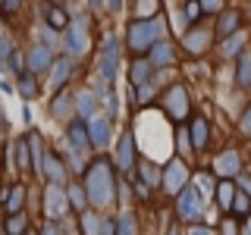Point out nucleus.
Here are the masks:
<instances>
[{
  "instance_id": "412c9836",
  "label": "nucleus",
  "mask_w": 251,
  "mask_h": 235,
  "mask_svg": "<svg viewBox=\"0 0 251 235\" xmlns=\"http://www.w3.org/2000/svg\"><path fill=\"white\" fill-rule=\"evenodd\" d=\"M66 75H69V60L53 63V82H50V88H60V85L66 82Z\"/></svg>"
},
{
  "instance_id": "de8ad7c7",
  "label": "nucleus",
  "mask_w": 251,
  "mask_h": 235,
  "mask_svg": "<svg viewBox=\"0 0 251 235\" xmlns=\"http://www.w3.org/2000/svg\"><path fill=\"white\" fill-rule=\"evenodd\" d=\"M248 216H251V213H248ZM248 235H251V219H248Z\"/></svg>"
},
{
  "instance_id": "f03ea898",
  "label": "nucleus",
  "mask_w": 251,
  "mask_h": 235,
  "mask_svg": "<svg viewBox=\"0 0 251 235\" xmlns=\"http://www.w3.org/2000/svg\"><path fill=\"white\" fill-rule=\"evenodd\" d=\"M157 41H160V22L157 19H138L129 25V47L135 53L151 50Z\"/></svg>"
},
{
  "instance_id": "423d86ee",
  "label": "nucleus",
  "mask_w": 251,
  "mask_h": 235,
  "mask_svg": "<svg viewBox=\"0 0 251 235\" xmlns=\"http://www.w3.org/2000/svg\"><path fill=\"white\" fill-rule=\"evenodd\" d=\"M100 72H104V82H113V75H116V41L113 38H107L104 57H100Z\"/></svg>"
},
{
  "instance_id": "72a5a7b5",
  "label": "nucleus",
  "mask_w": 251,
  "mask_h": 235,
  "mask_svg": "<svg viewBox=\"0 0 251 235\" xmlns=\"http://www.w3.org/2000/svg\"><path fill=\"white\" fill-rule=\"evenodd\" d=\"M232 210H235V213H248V201L245 198H235L232 201Z\"/></svg>"
},
{
  "instance_id": "c756f323",
  "label": "nucleus",
  "mask_w": 251,
  "mask_h": 235,
  "mask_svg": "<svg viewBox=\"0 0 251 235\" xmlns=\"http://www.w3.org/2000/svg\"><path fill=\"white\" fill-rule=\"evenodd\" d=\"M78 110H82L85 116H91V113H94V100L88 97V94H82V97H78Z\"/></svg>"
},
{
  "instance_id": "20e7f679",
  "label": "nucleus",
  "mask_w": 251,
  "mask_h": 235,
  "mask_svg": "<svg viewBox=\"0 0 251 235\" xmlns=\"http://www.w3.org/2000/svg\"><path fill=\"white\" fill-rule=\"evenodd\" d=\"M185 166L179 160H173L170 166H167V176H163V185H167V191L170 194H176V191H182V185H185Z\"/></svg>"
},
{
  "instance_id": "6e6552de",
  "label": "nucleus",
  "mask_w": 251,
  "mask_h": 235,
  "mask_svg": "<svg viewBox=\"0 0 251 235\" xmlns=\"http://www.w3.org/2000/svg\"><path fill=\"white\" fill-rule=\"evenodd\" d=\"M173 63V47L167 41H157L151 47V66H170Z\"/></svg>"
},
{
  "instance_id": "c03bdc74",
  "label": "nucleus",
  "mask_w": 251,
  "mask_h": 235,
  "mask_svg": "<svg viewBox=\"0 0 251 235\" xmlns=\"http://www.w3.org/2000/svg\"><path fill=\"white\" fill-rule=\"evenodd\" d=\"M44 235H60L57 229H50V226H47V229H44Z\"/></svg>"
},
{
  "instance_id": "37998d69",
  "label": "nucleus",
  "mask_w": 251,
  "mask_h": 235,
  "mask_svg": "<svg viewBox=\"0 0 251 235\" xmlns=\"http://www.w3.org/2000/svg\"><path fill=\"white\" fill-rule=\"evenodd\" d=\"M6 6H10V10H16V6H19V0H3Z\"/></svg>"
},
{
  "instance_id": "ea45409f",
  "label": "nucleus",
  "mask_w": 251,
  "mask_h": 235,
  "mask_svg": "<svg viewBox=\"0 0 251 235\" xmlns=\"http://www.w3.org/2000/svg\"><path fill=\"white\" fill-rule=\"evenodd\" d=\"M138 100H151V88H148V85H145V88H141V94H138Z\"/></svg>"
},
{
  "instance_id": "7ed1b4c3",
  "label": "nucleus",
  "mask_w": 251,
  "mask_h": 235,
  "mask_svg": "<svg viewBox=\"0 0 251 235\" xmlns=\"http://www.w3.org/2000/svg\"><path fill=\"white\" fill-rule=\"evenodd\" d=\"M179 216L182 219H198L201 216V194L195 188H182L179 194Z\"/></svg>"
},
{
  "instance_id": "c9c22d12",
  "label": "nucleus",
  "mask_w": 251,
  "mask_h": 235,
  "mask_svg": "<svg viewBox=\"0 0 251 235\" xmlns=\"http://www.w3.org/2000/svg\"><path fill=\"white\" fill-rule=\"evenodd\" d=\"M73 204H75V207H85V194H82V188H73Z\"/></svg>"
},
{
  "instance_id": "393cba45",
  "label": "nucleus",
  "mask_w": 251,
  "mask_h": 235,
  "mask_svg": "<svg viewBox=\"0 0 251 235\" xmlns=\"http://www.w3.org/2000/svg\"><path fill=\"white\" fill-rule=\"evenodd\" d=\"M44 169L50 172V179H53V182H60V179H63V169H60V163L53 160V157H44Z\"/></svg>"
},
{
  "instance_id": "39448f33",
  "label": "nucleus",
  "mask_w": 251,
  "mask_h": 235,
  "mask_svg": "<svg viewBox=\"0 0 251 235\" xmlns=\"http://www.w3.org/2000/svg\"><path fill=\"white\" fill-rule=\"evenodd\" d=\"M167 110H170V116H176V119H182V116L188 113V97H185V91L179 88H170L167 94Z\"/></svg>"
},
{
  "instance_id": "2f4dec72",
  "label": "nucleus",
  "mask_w": 251,
  "mask_h": 235,
  "mask_svg": "<svg viewBox=\"0 0 251 235\" xmlns=\"http://www.w3.org/2000/svg\"><path fill=\"white\" fill-rule=\"evenodd\" d=\"M141 176H145V182H151V185H154V182H160V176H157V169H154V166H145V169H141Z\"/></svg>"
},
{
  "instance_id": "7c9ffc66",
  "label": "nucleus",
  "mask_w": 251,
  "mask_h": 235,
  "mask_svg": "<svg viewBox=\"0 0 251 235\" xmlns=\"http://www.w3.org/2000/svg\"><path fill=\"white\" fill-rule=\"evenodd\" d=\"M120 235H135V226H132V216L129 213L120 219Z\"/></svg>"
},
{
  "instance_id": "ddd939ff",
  "label": "nucleus",
  "mask_w": 251,
  "mask_h": 235,
  "mask_svg": "<svg viewBox=\"0 0 251 235\" xmlns=\"http://www.w3.org/2000/svg\"><path fill=\"white\" fill-rule=\"evenodd\" d=\"M185 47H188L192 53H201L204 47H207V31H204V28L188 31V35H185Z\"/></svg>"
},
{
  "instance_id": "c85d7f7f",
  "label": "nucleus",
  "mask_w": 251,
  "mask_h": 235,
  "mask_svg": "<svg viewBox=\"0 0 251 235\" xmlns=\"http://www.w3.org/2000/svg\"><path fill=\"white\" fill-rule=\"evenodd\" d=\"M31 144V141H28ZM28 144L25 141H19V147H16V157H19V169H25L28 166Z\"/></svg>"
},
{
  "instance_id": "9b49d317",
  "label": "nucleus",
  "mask_w": 251,
  "mask_h": 235,
  "mask_svg": "<svg viewBox=\"0 0 251 235\" xmlns=\"http://www.w3.org/2000/svg\"><path fill=\"white\" fill-rule=\"evenodd\" d=\"M28 66H31V72H41V69L50 66V47H35L28 53Z\"/></svg>"
},
{
  "instance_id": "4c0bfd02",
  "label": "nucleus",
  "mask_w": 251,
  "mask_h": 235,
  "mask_svg": "<svg viewBox=\"0 0 251 235\" xmlns=\"http://www.w3.org/2000/svg\"><path fill=\"white\" fill-rule=\"evenodd\" d=\"M198 185H201V188H207V191L214 188V182H210V176H198Z\"/></svg>"
},
{
  "instance_id": "0eeeda50",
  "label": "nucleus",
  "mask_w": 251,
  "mask_h": 235,
  "mask_svg": "<svg viewBox=\"0 0 251 235\" xmlns=\"http://www.w3.org/2000/svg\"><path fill=\"white\" fill-rule=\"evenodd\" d=\"M116 160H120L123 169H132V160H135V138L132 135H123L120 151H116Z\"/></svg>"
},
{
  "instance_id": "a878e982",
  "label": "nucleus",
  "mask_w": 251,
  "mask_h": 235,
  "mask_svg": "<svg viewBox=\"0 0 251 235\" xmlns=\"http://www.w3.org/2000/svg\"><path fill=\"white\" fill-rule=\"evenodd\" d=\"M19 91L25 94V97H31V94H38V85H35V78H31V75H22V78H19Z\"/></svg>"
},
{
  "instance_id": "f704fd0d",
  "label": "nucleus",
  "mask_w": 251,
  "mask_h": 235,
  "mask_svg": "<svg viewBox=\"0 0 251 235\" xmlns=\"http://www.w3.org/2000/svg\"><path fill=\"white\" fill-rule=\"evenodd\" d=\"M242 132H245V135H251V107L245 110V116H242Z\"/></svg>"
},
{
  "instance_id": "2eb2a0df",
  "label": "nucleus",
  "mask_w": 251,
  "mask_h": 235,
  "mask_svg": "<svg viewBox=\"0 0 251 235\" xmlns=\"http://www.w3.org/2000/svg\"><path fill=\"white\" fill-rule=\"evenodd\" d=\"M69 138H73L69 144H73L75 151H82L85 144H91V135H85V125H82V122H75L73 129H69Z\"/></svg>"
},
{
  "instance_id": "49530a36",
  "label": "nucleus",
  "mask_w": 251,
  "mask_h": 235,
  "mask_svg": "<svg viewBox=\"0 0 251 235\" xmlns=\"http://www.w3.org/2000/svg\"><path fill=\"white\" fill-rule=\"evenodd\" d=\"M100 3H104V0H91V6H100Z\"/></svg>"
},
{
  "instance_id": "b1692460",
  "label": "nucleus",
  "mask_w": 251,
  "mask_h": 235,
  "mask_svg": "<svg viewBox=\"0 0 251 235\" xmlns=\"http://www.w3.org/2000/svg\"><path fill=\"white\" fill-rule=\"evenodd\" d=\"M22 229H25V216L13 213V219H6V232H10V235H19Z\"/></svg>"
},
{
  "instance_id": "dca6fc26",
  "label": "nucleus",
  "mask_w": 251,
  "mask_h": 235,
  "mask_svg": "<svg viewBox=\"0 0 251 235\" xmlns=\"http://www.w3.org/2000/svg\"><path fill=\"white\" fill-rule=\"evenodd\" d=\"M66 47H69L73 53H82L85 47H88V41H85V31H82V25L69 31V38H66Z\"/></svg>"
},
{
  "instance_id": "f3484780",
  "label": "nucleus",
  "mask_w": 251,
  "mask_h": 235,
  "mask_svg": "<svg viewBox=\"0 0 251 235\" xmlns=\"http://www.w3.org/2000/svg\"><path fill=\"white\" fill-rule=\"evenodd\" d=\"M217 201H220V207L223 210H232V201H235V188L229 182H223L217 188Z\"/></svg>"
},
{
  "instance_id": "cd10ccee",
  "label": "nucleus",
  "mask_w": 251,
  "mask_h": 235,
  "mask_svg": "<svg viewBox=\"0 0 251 235\" xmlns=\"http://www.w3.org/2000/svg\"><path fill=\"white\" fill-rule=\"evenodd\" d=\"M242 41H245L242 35H229V44L223 47V50H226V57H232V53H239V50H242Z\"/></svg>"
},
{
  "instance_id": "09e8293b",
  "label": "nucleus",
  "mask_w": 251,
  "mask_h": 235,
  "mask_svg": "<svg viewBox=\"0 0 251 235\" xmlns=\"http://www.w3.org/2000/svg\"><path fill=\"white\" fill-rule=\"evenodd\" d=\"M170 235H179V232H176V229H173V232H170Z\"/></svg>"
},
{
  "instance_id": "e433bc0d",
  "label": "nucleus",
  "mask_w": 251,
  "mask_h": 235,
  "mask_svg": "<svg viewBox=\"0 0 251 235\" xmlns=\"http://www.w3.org/2000/svg\"><path fill=\"white\" fill-rule=\"evenodd\" d=\"M239 188H242V194H251V179L248 176H239Z\"/></svg>"
},
{
  "instance_id": "f257e3e1",
  "label": "nucleus",
  "mask_w": 251,
  "mask_h": 235,
  "mask_svg": "<svg viewBox=\"0 0 251 235\" xmlns=\"http://www.w3.org/2000/svg\"><path fill=\"white\" fill-rule=\"evenodd\" d=\"M85 191L91 194L94 204H107L110 201V191H113V176H110V163L107 160L91 163V169H88V188H85Z\"/></svg>"
},
{
  "instance_id": "bb28decb",
  "label": "nucleus",
  "mask_w": 251,
  "mask_h": 235,
  "mask_svg": "<svg viewBox=\"0 0 251 235\" xmlns=\"http://www.w3.org/2000/svg\"><path fill=\"white\" fill-rule=\"evenodd\" d=\"M148 72H151V63H135V69H132V82H145L148 78Z\"/></svg>"
},
{
  "instance_id": "5701e85b",
  "label": "nucleus",
  "mask_w": 251,
  "mask_h": 235,
  "mask_svg": "<svg viewBox=\"0 0 251 235\" xmlns=\"http://www.w3.org/2000/svg\"><path fill=\"white\" fill-rule=\"evenodd\" d=\"M201 13H204L201 0H188V3H185V19H188V22H198Z\"/></svg>"
},
{
  "instance_id": "473e14b6",
  "label": "nucleus",
  "mask_w": 251,
  "mask_h": 235,
  "mask_svg": "<svg viewBox=\"0 0 251 235\" xmlns=\"http://www.w3.org/2000/svg\"><path fill=\"white\" fill-rule=\"evenodd\" d=\"M201 6H204V13H217L223 6V0H201Z\"/></svg>"
},
{
  "instance_id": "4be33fe9",
  "label": "nucleus",
  "mask_w": 251,
  "mask_h": 235,
  "mask_svg": "<svg viewBox=\"0 0 251 235\" xmlns=\"http://www.w3.org/2000/svg\"><path fill=\"white\" fill-rule=\"evenodd\" d=\"M10 198H6V207H10V213H16V210H19L22 207V201H25V188H19V185H16V188H10Z\"/></svg>"
},
{
  "instance_id": "4468645a",
  "label": "nucleus",
  "mask_w": 251,
  "mask_h": 235,
  "mask_svg": "<svg viewBox=\"0 0 251 235\" xmlns=\"http://www.w3.org/2000/svg\"><path fill=\"white\" fill-rule=\"evenodd\" d=\"M235 82H239L242 88H248V85H251V53H242V57H239V72H235Z\"/></svg>"
},
{
  "instance_id": "f8f14e48",
  "label": "nucleus",
  "mask_w": 251,
  "mask_h": 235,
  "mask_svg": "<svg viewBox=\"0 0 251 235\" xmlns=\"http://www.w3.org/2000/svg\"><path fill=\"white\" fill-rule=\"evenodd\" d=\"M107 138H110V122H107V119H94V122H91V144L104 147Z\"/></svg>"
},
{
  "instance_id": "a18cd8bd",
  "label": "nucleus",
  "mask_w": 251,
  "mask_h": 235,
  "mask_svg": "<svg viewBox=\"0 0 251 235\" xmlns=\"http://www.w3.org/2000/svg\"><path fill=\"white\" fill-rule=\"evenodd\" d=\"M192 235H210V232H207V229H195Z\"/></svg>"
},
{
  "instance_id": "1a4fd4ad",
  "label": "nucleus",
  "mask_w": 251,
  "mask_h": 235,
  "mask_svg": "<svg viewBox=\"0 0 251 235\" xmlns=\"http://www.w3.org/2000/svg\"><path fill=\"white\" fill-rule=\"evenodd\" d=\"M217 172H220V176H235V172H239V154H235V151L220 154V160H217Z\"/></svg>"
},
{
  "instance_id": "58836bf2",
  "label": "nucleus",
  "mask_w": 251,
  "mask_h": 235,
  "mask_svg": "<svg viewBox=\"0 0 251 235\" xmlns=\"http://www.w3.org/2000/svg\"><path fill=\"white\" fill-rule=\"evenodd\" d=\"M223 235H235V223H223Z\"/></svg>"
},
{
  "instance_id": "79ce46f5",
  "label": "nucleus",
  "mask_w": 251,
  "mask_h": 235,
  "mask_svg": "<svg viewBox=\"0 0 251 235\" xmlns=\"http://www.w3.org/2000/svg\"><path fill=\"white\" fill-rule=\"evenodd\" d=\"M0 91H6V94H10V91H13V88H10V85H6V82H3V78H0Z\"/></svg>"
},
{
  "instance_id": "a19ab883",
  "label": "nucleus",
  "mask_w": 251,
  "mask_h": 235,
  "mask_svg": "<svg viewBox=\"0 0 251 235\" xmlns=\"http://www.w3.org/2000/svg\"><path fill=\"white\" fill-rule=\"evenodd\" d=\"M107 3H110V10H120V3H123V0H107Z\"/></svg>"
},
{
  "instance_id": "a211bd4d",
  "label": "nucleus",
  "mask_w": 251,
  "mask_h": 235,
  "mask_svg": "<svg viewBox=\"0 0 251 235\" xmlns=\"http://www.w3.org/2000/svg\"><path fill=\"white\" fill-rule=\"evenodd\" d=\"M47 210H50V216H63V194L57 188H47Z\"/></svg>"
},
{
  "instance_id": "9d476101",
  "label": "nucleus",
  "mask_w": 251,
  "mask_h": 235,
  "mask_svg": "<svg viewBox=\"0 0 251 235\" xmlns=\"http://www.w3.org/2000/svg\"><path fill=\"white\" fill-rule=\"evenodd\" d=\"M192 147L195 151H204V147H207V119H195L192 122Z\"/></svg>"
},
{
  "instance_id": "aec40b11",
  "label": "nucleus",
  "mask_w": 251,
  "mask_h": 235,
  "mask_svg": "<svg viewBox=\"0 0 251 235\" xmlns=\"http://www.w3.org/2000/svg\"><path fill=\"white\" fill-rule=\"evenodd\" d=\"M235 28H239V16H235V13L220 16V35H223V38H229Z\"/></svg>"
},
{
  "instance_id": "6ab92c4d",
  "label": "nucleus",
  "mask_w": 251,
  "mask_h": 235,
  "mask_svg": "<svg viewBox=\"0 0 251 235\" xmlns=\"http://www.w3.org/2000/svg\"><path fill=\"white\" fill-rule=\"evenodd\" d=\"M44 19H47L50 28H66V13H63L60 6H50V10L44 13Z\"/></svg>"
}]
</instances>
